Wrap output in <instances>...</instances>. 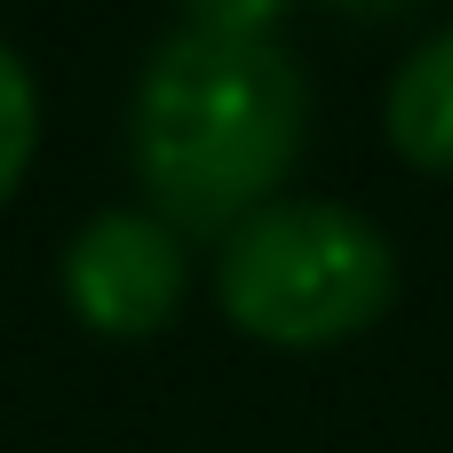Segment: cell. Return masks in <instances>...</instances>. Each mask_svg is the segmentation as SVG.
Here are the masks:
<instances>
[{"instance_id": "1", "label": "cell", "mask_w": 453, "mask_h": 453, "mask_svg": "<svg viewBox=\"0 0 453 453\" xmlns=\"http://www.w3.org/2000/svg\"><path fill=\"white\" fill-rule=\"evenodd\" d=\"M311 143V88L279 40H223L175 24L127 96V159L151 215L183 239H223L255 207L287 199Z\"/></svg>"}, {"instance_id": "2", "label": "cell", "mask_w": 453, "mask_h": 453, "mask_svg": "<svg viewBox=\"0 0 453 453\" xmlns=\"http://www.w3.org/2000/svg\"><path fill=\"white\" fill-rule=\"evenodd\" d=\"M215 303L247 342L326 350L390 319L398 247L342 199H271L215 247Z\"/></svg>"}, {"instance_id": "3", "label": "cell", "mask_w": 453, "mask_h": 453, "mask_svg": "<svg viewBox=\"0 0 453 453\" xmlns=\"http://www.w3.org/2000/svg\"><path fill=\"white\" fill-rule=\"evenodd\" d=\"M64 311L104 342H151L191 303V239L151 207H104L56 263Z\"/></svg>"}, {"instance_id": "4", "label": "cell", "mask_w": 453, "mask_h": 453, "mask_svg": "<svg viewBox=\"0 0 453 453\" xmlns=\"http://www.w3.org/2000/svg\"><path fill=\"white\" fill-rule=\"evenodd\" d=\"M382 135L406 167L453 175V24L430 32L382 88Z\"/></svg>"}, {"instance_id": "5", "label": "cell", "mask_w": 453, "mask_h": 453, "mask_svg": "<svg viewBox=\"0 0 453 453\" xmlns=\"http://www.w3.org/2000/svg\"><path fill=\"white\" fill-rule=\"evenodd\" d=\"M32 151H40V88H32L24 56H16V48H0V207L16 199V183H24V167H32Z\"/></svg>"}, {"instance_id": "6", "label": "cell", "mask_w": 453, "mask_h": 453, "mask_svg": "<svg viewBox=\"0 0 453 453\" xmlns=\"http://www.w3.org/2000/svg\"><path fill=\"white\" fill-rule=\"evenodd\" d=\"M287 8L295 0H183V24L191 32H223V40H271Z\"/></svg>"}, {"instance_id": "7", "label": "cell", "mask_w": 453, "mask_h": 453, "mask_svg": "<svg viewBox=\"0 0 453 453\" xmlns=\"http://www.w3.org/2000/svg\"><path fill=\"white\" fill-rule=\"evenodd\" d=\"M326 8H350V16H398V8H414V0H326Z\"/></svg>"}]
</instances>
